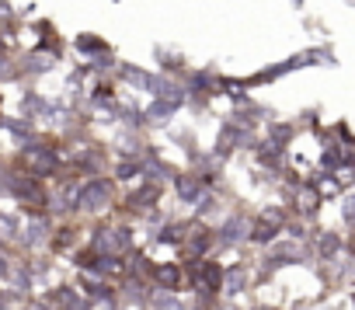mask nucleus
Listing matches in <instances>:
<instances>
[{"mask_svg":"<svg viewBox=\"0 0 355 310\" xmlns=\"http://www.w3.org/2000/svg\"><path fill=\"white\" fill-rule=\"evenodd\" d=\"M108 202V185L105 181H91L77 192V206L80 210H101V206Z\"/></svg>","mask_w":355,"mask_h":310,"instance_id":"f257e3e1","label":"nucleus"},{"mask_svg":"<svg viewBox=\"0 0 355 310\" xmlns=\"http://www.w3.org/2000/svg\"><path fill=\"white\" fill-rule=\"evenodd\" d=\"M220 269L216 265H202L198 272H195V286L202 289V293H213V289H220Z\"/></svg>","mask_w":355,"mask_h":310,"instance_id":"f03ea898","label":"nucleus"},{"mask_svg":"<svg viewBox=\"0 0 355 310\" xmlns=\"http://www.w3.org/2000/svg\"><path fill=\"white\" fill-rule=\"evenodd\" d=\"M53 307H60V310H80L84 303L77 300L73 289H56V293H53Z\"/></svg>","mask_w":355,"mask_h":310,"instance_id":"7ed1b4c3","label":"nucleus"},{"mask_svg":"<svg viewBox=\"0 0 355 310\" xmlns=\"http://www.w3.org/2000/svg\"><path fill=\"white\" fill-rule=\"evenodd\" d=\"M275 230H279V217H272V213H268V217L255 227V241H272V237H275Z\"/></svg>","mask_w":355,"mask_h":310,"instance_id":"20e7f679","label":"nucleus"},{"mask_svg":"<svg viewBox=\"0 0 355 310\" xmlns=\"http://www.w3.org/2000/svg\"><path fill=\"white\" fill-rule=\"evenodd\" d=\"M157 279L164 283V289H178V279H181V276H178V269H171V265H164V269L157 272Z\"/></svg>","mask_w":355,"mask_h":310,"instance_id":"39448f33","label":"nucleus"},{"mask_svg":"<svg viewBox=\"0 0 355 310\" xmlns=\"http://www.w3.org/2000/svg\"><path fill=\"white\" fill-rule=\"evenodd\" d=\"M240 283H244V272H240V269H233V272L227 276V289H230V293H237V289H240Z\"/></svg>","mask_w":355,"mask_h":310,"instance_id":"423d86ee","label":"nucleus"},{"mask_svg":"<svg viewBox=\"0 0 355 310\" xmlns=\"http://www.w3.org/2000/svg\"><path fill=\"white\" fill-rule=\"evenodd\" d=\"M154 195H157L154 188H143V192H136V195H133L129 202H133V206H139V202H154Z\"/></svg>","mask_w":355,"mask_h":310,"instance_id":"0eeeda50","label":"nucleus"},{"mask_svg":"<svg viewBox=\"0 0 355 310\" xmlns=\"http://www.w3.org/2000/svg\"><path fill=\"white\" fill-rule=\"evenodd\" d=\"M178 188H181V195H185V199H192V195H198V185H195V181H181Z\"/></svg>","mask_w":355,"mask_h":310,"instance_id":"6e6552de","label":"nucleus"},{"mask_svg":"<svg viewBox=\"0 0 355 310\" xmlns=\"http://www.w3.org/2000/svg\"><path fill=\"white\" fill-rule=\"evenodd\" d=\"M157 310H181V307H178V300L164 296V300H157Z\"/></svg>","mask_w":355,"mask_h":310,"instance_id":"1a4fd4ad","label":"nucleus"},{"mask_svg":"<svg viewBox=\"0 0 355 310\" xmlns=\"http://www.w3.org/2000/svg\"><path fill=\"white\" fill-rule=\"evenodd\" d=\"M237 230H240V223H237V220H233V223H227V237H223V241H237V237H240Z\"/></svg>","mask_w":355,"mask_h":310,"instance_id":"9d476101","label":"nucleus"},{"mask_svg":"<svg viewBox=\"0 0 355 310\" xmlns=\"http://www.w3.org/2000/svg\"><path fill=\"white\" fill-rule=\"evenodd\" d=\"M334 247H338V241H334V237H324V241H321V251H324V254H331Z\"/></svg>","mask_w":355,"mask_h":310,"instance_id":"9b49d317","label":"nucleus"},{"mask_svg":"<svg viewBox=\"0 0 355 310\" xmlns=\"http://www.w3.org/2000/svg\"><path fill=\"white\" fill-rule=\"evenodd\" d=\"M0 276H4V258H0Z\"/></svg>","mask_w":355,"mask_h":310,"instance_id":"f8f14e48","label":"nucleus"},{"mask_svg":"<svg viewBox=\"0 0 355 310\" xmlns=\"http://www.w3.org/2000/svg\"><path fill=\"white\" fill-rule=\"evenodd\" d=\"M35 310H42V307H35Z\"/></svg>","mask_w":355,"mask_h":310,"instance_id":"ddd939ff","label":"nucleus"}]
</instances>
